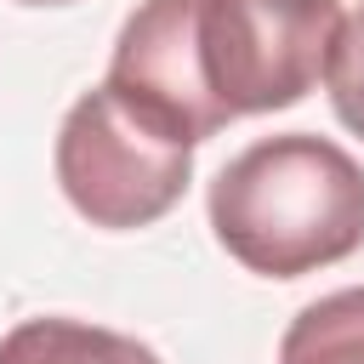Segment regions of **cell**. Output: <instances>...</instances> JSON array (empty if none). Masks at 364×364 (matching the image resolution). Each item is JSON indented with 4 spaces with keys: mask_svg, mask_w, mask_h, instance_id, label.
<instances>
[{
    "mask_svg": "<svg viewBox=\"0 0 364 364\" xmlns=\"http://www.w3.org/2000/svg\"><path fill=\"white\" fill-rule=\"evenodd\" d=\"M210 233L262 279L336 267L364 245V165L313 131L262 136L216 171Z\"/></svg>",
    "mask_w": 364,
    "mask_h": 364,
    "instance_id": "cell-1",
    "label": "cell"
},
{
    "mask_svg": "<svg viewBox=\"0 0 364 364\" xmlns=\"http://www.w3.org/2000/svg\"><path fill=\"white\" fill-rule=\"evenodd\" d=\"M193 182V142L125 102L108 80L91 85L57 131V188L63 199L108 233L148 228L182 205Z\"/></svg>",
    "mask_w": 364,
    "mask_h": 364,
    "instance_id": "cell-2",
    "label": "cell"
},
{
    "mask_svg": "<svg viewBox=\"0 0 364 364\" xmlns=\"http://www.w3.org/2000/svg\"><path fill=\"white\" fill-rule=\"evenodd\" d=\"M341 0H199V57L228 119L296 108L330 68Z\"/></svg>",
    "mask_w": 364,
    "mask_h": 364,
    "instance_id": "cell-3",
    "label": "cell"
},
{
    "mask_svg": "<svg viewBox=\"0 0 364 364\" xmlns=\"http://www.w3.org/2000/svg\"><path fill=\"white\" fill-rule=\"evenodd\" d=\"M108 85L125 102H136L142 114H154L159 125H171L176 136H188L193 148L205 136H216L222 125H233L205 80L199 0H142L119 23L114 57H108Z\"/></svg>",
    "mask_w": 364,
    "mask_h": 364,
    "instance_id": "cell-4",
    "label": "cell"
},
{
    "mask_svg": "<svg viewBox=\"0 0 364 364\" xmlns=\"http://www.w3.org/2000/svg\"><path fill=\"white\" fill-rule=\"evenodd\" d=\"M0 364H159V353L85 318H23L0 336Z\"/></svg>",
    "mask_w": 364,
    "mask_h": 364,
    "instance_id": "cell-5",
    "label": "cell"
},
{
    "mask_svg": "<svg viewBox=\"0 0 364 364\" xmlns=\"http://www.w3.org/2000/svg\"><path fill=\"white\" fill-rule=\"evenodd\" d=\"M279 364H364V284L307 301L284 324Z\"/></svg>",
    "mask_w": 364,
    "mask_h": 364,
    "instance_id": "cell-6",
    "label": "cell"
},
{
    "mask_svg": "<svg viewBox=\"0 0 364 364\" xmlns=\"http://www.w3.org/2000/svg\"><path fill=\"white\" fill-rule=\"evenodd\" d=\"M324 85H330L336 119L353 136H364V6L347 11L341 34H336V51H330V68H324Z\"/></svg>",
    "mask_w": 364,
    "mask_h": 364,
    "instance_id": "cell-7",
    "label": "cell"
},
{
    "mask_svg": "<svg viewBox=\"0 0 364 364\" xmlns=\"http://www.w3.org/2000/svg\"><path fill=\"white\" fill-rule=\"evenodd\" d=\"M17 6H74V0H17Z\"/></svg>",
    "mask_w": 364,
    "mask_h": 364,
    "instance_id": "cell-8",
    "label": "cell"
}]
</instances>
